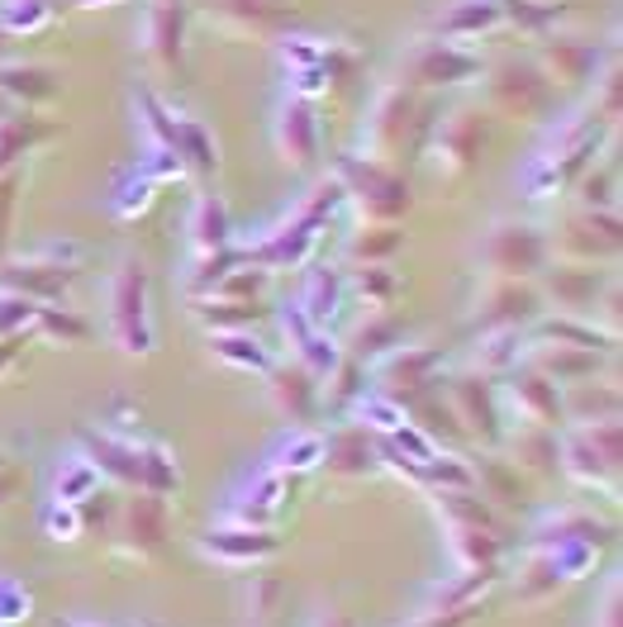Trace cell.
Listing matches in <instances>:
<instances>
[{
	"instance_id": "1",
	"label": "cell",
	"mask_w": 623,
	"mask_h": 627,
	"mask_svg": "<svg viewBox=\"0 0 623 627\" xmlns=\"http://www.w3.org/2000/svg\"><path fill=\"white\" fill-rule=\"evenodd\" d=\"M115 333L129 352H143V267L124 262L115 281Z\"/></svg>"
},
{
	"instance_id": "2",
	"label": "cell",
	"mask_w": 623,
	"mask_h": 627,
	"mask_svg": "<svg viewBox=\"0 0 623 627\" xmlns=\"http://www.w3.org/2000/svg\"><path fill=\"white\" fill-rule=\"evenodd\" d=\"M490 257L500 271H509V276H523V271H533L542 262V243H538L533 229H505V233H495Z\"/></svg>"
},
{
	"instance_id": "3",
	"label": "cell",
	"mask_w": 623,
	"mask_h": 627,
	"mask_svg": "<svg viewBox=\"0 0 623 627\" xmlns=\"http://www.w3.org/2000/svg\"><path fill=\"white\" fill-rule=\"evenodd\" d=\"M277 546L281 542L271 533H210L205 537V552L224 556V561H258V556H271Z\"/></svg>"
},
{
	"instance_id": "4",
	"label": "cell",
	"mask_w": 623,
	"mask_h": 627,
	"mask_svg": "<svg viewBox=\"0 0 623 627\" xmlns=\"http://www.w3.org/2000/svg\"><path fill=\"white\" fill-rule=\"evenodd\" d=\"M163 533H167V523H163V504L153 500H138L134 509H129V537H134V546L138 552H157L163 546Z\"/></svg>"
},
{
	"instance_id": "5",
	"label": "cell",
	"mask_w": 623,
	"mask_h": 627,
	"mask_svg": "<svg viewBox=\"0 0 623 627\" xmlns=\"http://www.w3.org/2000/svg\"><path fill=\"white\" fill-rule=\"evenodd\" d=\"M453 552H457V561H461L467 571H481V566H490V561H495L500 542H495L486 527H461V533L453 537Z\"/></svg>"
},
{
	"instance_id": "6",
	"label": "cell",
	"mask_w": 623,
	"mask_h": 627,
	"mask_svg": "<svg viewBox=\"0 0 623 627\" xmlns=\"http://www.w3.org/2000/svg\"><path fill=\"white\" fill-rule=\"evenodd\" d=\"M557 581H562V561H557V556H533L529 571H523V581H519V599L533 604L548 589H557Z\"/></svg>"
},
{
	"instance_id": "7",
	"label": "cell",
	"mask_w": 623,
	"mask_h": 627,
	"mask_svg": "<svg viewBox=\"0 0 623 627\" xmlns=\"http://www.w3.org/2000/svg\"><path fill=\"white\" fill-rule=\"evenodd\" d=\"M519 395L529 399V409H538L542 418L557 414V395H552V385L542 380V376H523V380H519Z\"/></svg>"
},
{
	"instance_id": "8",
	"label": "cell",
	"mask_w": 623,
	"mask_h": 627,
	"mask_svg": "<svg viewBox=\"0 0 623 627\" xmlns=\"http://www.w3.org/2000/svg\"><path fill=\"white\" fill-rule=\"evenodd\" d=\"M196 238H200V248H210V243H224V209L215 200H205L200 205V219H196Z\"/></svg>"
},
{
	"instance_id": "9",
	"label": "cell",
	"mask_w": 623,
	"mask_h": 627,
	"mask_svg": "<svg viewBox=\"0 0 623 627\" xmlns=\"http://www.w3.org/2000/svg\"><path fill=\"white\" fill-rule=\"evenodd\" d=\"M277 599H281V581H262V585H258V599H252V614L267 618V614H271V604H277Z\"/></svg>"
},
{
	"instance_id": "10",
	"label": "cell",
	"mask_w": 623,
	"mask_h": 627,
	"mask_svg": "<svg viewBox=\"0 0 623 627\" xmlns=\"http://www.w3.org/2000/svg\"><path fill=\"white\" fill-rule=\"evenodd\" d=\"M604 627H623V618H619V585H610V594H604Z\"/></svg>"
},
{
	"instance_id": "11",
	"label": "cell",
	"mask_w": 623,
	"mask_h": 627,
	"mask_svg": "<svg viewBox=\"0 0 623 627\" xmlns=\"http://www.w3.org/2000/svg\"><path fill=\"white\" fill-rule=\"evenodd\" d=\"M319 627H353V623H347L343 614H324V618H319Z\"/></svg>"
},
{
	"instance_id": "12",
	"label": "cell",
	"mask_w": 623,
	"mask_h": 627,
	"mask_svg": "<svg viewBox=\"0 0 623 627\" xmlns=\"http://www.w3.org/2000/svg\"><path fill=\"white\" fill-rule=\"evenodd\" d=\"M58 627H62V623H58ZM68 627H72V623H68Z\"/></svg>"
}]
</instances>
